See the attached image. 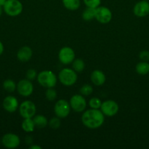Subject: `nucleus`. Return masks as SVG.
<instances>
[{
	"label": "nucleus",
	"mask_w": 149,
	"mask_h": 149,
	"mask_svg": "<svg viewBox=\"0 0 149 149\" xmlns=\"http://www.w3.org/2000/svg\"><path fill=\"white\" fill-rule=\"evenodd\" d=\"M38 83L46 88H52L56 85L57 77L53 71L45 70L38 74L37 77Z\"/></svg>",
	"instance_id": "obj_2"
},
{
	"label": "nucleus",
	"mask_w": 149,
	"mask_h": 149,
	"mask_svg": "<svg viewBox=\"0 0 149 149\" xmlns=\"http://www.w3.org/2000/svg\"><path fill=\"white\" fill-rule=\"evenodd\" d=\"M16 87H17V84L13 80L10 79H7L3 82V88L7 93H13L16 90Z\"/></svg>",
	"instance_id": "obj_22"
},
{
	"label": "nucleus",
	"mask_w": 149,
	"mask_h": 149,
	"mask_svg": "<svg viewBox=\"0 0 149 149\" xmlns=\"http://www.w3.org/2000/svg\"><path fill=\"white\" fill-rule=\"evenodd\" d=\"M2 13H3V7H1V6H0V17H1V15H2Z\"/></svg>",
	"instance_id": "obj_35"
},
{
	"label": "nucleus",
	"mask_w": 149,
	"mask_h": 149,
	"mask_svg": "<svg viewBox=\"0 0 149 149\" xmlns=\"http://www.w3.org/2000/svg\"><path fill=\"white\" fill-rule=\"evenodd\" d=\"M21 127L26 132H32L35 129V125L32 118H26L22 122Z\"/></svg>",
	"instance_id": "obj_20"
},
{
	"label": "nucleus",
	"mask_w": 149,
	"mask_h": 149,
	"mask_svg": "<svg viewBox=\"0 0 149 149\" xmlns=\"http://www.w3.org/2000/svg\"><path fill=\"white\" fill-rule=\"evenodd\" d=\"M48 125L51 127V128L54 130H56L58 128L60 127L61 126V120H60V118L56 116V117H53L52 119H50V121L48 122Z\"/></svg>",
	"instance_id": "obj_27"
},
{
	"label": "nucleus",
	"mask_w": 149,
	"mask_h": 149,
	"mask_svg": "<svg viewBox=\"0 0 149 149\" xmlns=\"http://www.w3.org/2000/svg\"><path fill=\"white\" fill-rule=\"evenodd\" d=\"M72 69L77 73H81L85 68V63L82 59H74L73 61Z\"/></svg>",
	"instance_id": "obj_23"
},
{
	"label": "nucleus",
	"mask_w": 149,
	"mask_h": 149,
	"mask_svg": "<svg viewBox=\"0 0 149 149\" xmlns=\"http://www.w3.org/2000/svg\"><path fill=\"white\" fill-rule=\"evenodd\" d=\"M1 142L7 148H15L20 145V140L17 135L14 133H7L1 138Z\"/></svg>",
	"instance_id": "obj_12"
},
{
	"label": "nucleus",
	"mask_w": 149,
	"mask_h": 149,
	"mask_svg": "<svg viewBox=\"0 0 149 149\" xmlns=\"http://www.w3.org/2000/svg\"><path fill=\"white\" fill-rule=\"evenodd\" d=\"M33 121H34V123L35 125V127L39 128V129L45 128L48 124L47 118L45 117V116L41 114H38L34 116Z\"/></svg>",
	"instance_id": "obj_17"
},
{
	"label": "nucleus",
	"mask_w": 149,
	"mask_h": 149,
	"mask_svg": "<svg viewBox=\"0 0 149 149\" xmlns=\"http://www.w3.org/2000/svg\"><path fill=\"white\" fill-rule=\"evenodd\" d=\"M81 120L84 126L89 129H97L103 125L105 122V115L101 110L91 109L86 110L83 113Z\"/></svg>",
	"instance_id": "obj_1"
},
{
	"label": "nucleus",
	"mask_w": 149,
	"mask_h": 149,
	"mask_svg": "<svg viewBox=\"0 0 149 149\" xmlns=\"http://www.w3.org/2000/svg\"><path fill=\"white\" fill-rule=\"evenodd\" d=\"M32 49L28 46H23L18 49L17 52V58L20 62H28L32 57Z\"/></svg>",
	"instance_id": "obj_15"
},
{
	"label": "nucleus",
	"mask_w": 149,
	"mask_h": 149,
	"mask_svg": "<svg viewBox=\"0 0 149 149\" xmlns=\"http://www.w3.org/2000/svg\"><path fill=\"white\" fill-rule=\"evenodd\" d=\"M63 5L71 11L77 10L80 6V0H62Z\"/></svg>",
	"instance_id": "obj_18"
},
{
	"label": "nucleus",
	"mask_w": 149,
	"mask_h": 149,
	"mask_svg": "<svg viewBox=\"0 0 149 149\" xmlns=\"http://www.w3.org/2000/svg\"><path fill=\"white\" fill-rule=\"evenodd\" d=\"M36 111V106L31 100H25L19 106V113L23 119L33 118Z\"/></svg>",
	"instance_id": "obj_5"
},
{
	"label": "nucleus",
	"mask_w": 149,
	"mask_h": 149,
	"mask_svg": "<svg viewBox=\"0 0 149 149\" xmlns=\"http://www.w3.org/2000/svg\"><path fill=\"white\" fill-rule=\"evenodd\" d=\"M86 7L91 8H97L101 4V0H83Z\"/></svg>",
	"instance_id": "obj_28"
},
{
	"label": "nucleus",
	"mask_w": 149,
	"mask_h": 149,
	"mask_svg": "<svg viewBox=\"0 0 149 149\" xmlns=\"http://www.w3.org/2000/svg\"><path fill=\"white\" fill-rule=\"evenodd\" d=\"M37 75L38 74L37 73V71L34 69L31 68V69H29L26 71V77L27 79L30 80V81H33V80H34L37 77Z\"/></svg>",
	"instance_id": "obj_29"
},
{
	"label": "nucleus",
	"mask_w": 149,
	"mask_h": 149,
	"mask_svg": "<svg viewBox=\"0 0 149 149\" xmlns=\"http://www.w3.org/2000/svg\"><path fill=\"white\" fill-rule=\"evenodd\" d=\"M4 45H3L2 42L0 41V55H2V53L4 52Z\"/></svg>",
	"instance_id": "obj_32"
},
{
	"label": "nucleus",
	"mask_w": 149,
	"mask_h": 149,
	"mask_svg": "<svg viewBox=\"0 0 149 149\" xmlns=\"http://www.w3.org/2000/svg\"><path fill=\"white\" fill-rule=\"evenodd\" d=\"M29 148H30V149H41V148H42V147H41L40 146L32 145V146H31L30 147H29Z\"/></svg>",
	"instance_id": "obj_33"
},
{
	"label": "nucleus",
	"mask_w": 149,
	"mask_h": 149,
	"mask_svg": "<svg viewBox=\"0 0 149 149\" xmlns=\"http://www.w3.org/2000/svg\"><path fill=\"white\" fill-rule=\"evenodd\" d=\"M102 102L101 101V100L98 97H92L90 99L89 102V106L91 107V109H100L101 106H102Z\"/></svg>",
	"instance_id": "obj_24"
},
{
	"label": "nucleus",
	"mask_w": 149,
	"mask_h": 149,
	"mask_svg": "<svg viewBox=\"0 0 149 149\" xmlns=\"http://www.w3.org/2000/svg\"><path fill=\"white\" fill-rule=\"evenodd\" d=\"M91 81L94 85L102 86L106 81V77L103 71L94 70L91 74Z\"/></svg>",
	"instance_id": "obj_16"
},
{
	"label": "nucleus",
	"mask_w": 149,
	"mask_h": 149,
	"mask_svg": "<svg viewBox=\"0 0 149 149\" xmlns=\"http://www.w3.org/2000/svg\"><path fill=\"white\" fill-rule=\"evenodd\" d=\"M139 58H140L141 61H145L148 62L149 61V51L143 50L139 54Z\"/></svg>",
	"instance_id": "obj_30"
},
{
	"label": "nucleus",
	"mask_w": 149,
	"mask_h": 149,
	"mask_svg": "<svg viewBox=\"0 0 149 149\" xmlns=\"http://www.w3.org/2000/svg\"><path fill=\"white\" fill-rule=\"evenodd\" d=\"M133 13L137 17H144L149 14L148 1L142 0L135 4L133 8Z\"/></svg>",
	"instance_id": "obj_13"
},
{
	"label": "nucleus",
	"mask_w": 149,
	"mask_h": 149,
	"mask_svg": "<svg viewBox=\"0 0 149 149\" xmlns=\"http://www.w3.org/2000/svg\"><path fill=\"white\" fill-rule=\"evenodd\" d=\"M2 106L6 111L9 113H13L18 109V100L14 96L8 95L3 100Z\"/></svg>",
	"instance_id": "obj_14"
},
{
	"label": "nucleus",
	"mask_w": 149,
	"mask_h": 149,
	"mask_svg": "<svg viewBox=\"0 0 149 149\" xmlns=\"http://www.w3.org/2000/svg\"><path fill=\"white\" fill-rule=\"evenodd\" d=\"M56 96L57 93L54 90L53 87H52V88H48L46 91H45V97L49 101H53V100H55L56 98Z\"/></svg>",
	"instance_id": "obj_26"
},
{
	"label": "nucleus",
	"mask_w": 149,
	"mask_h": 149,
	"mask_svg": "<svg viewBox=\"0 0 149 149\" xmlns=\"http://www.w3.org/2000/svg\"><path fill=\"white\" fill-rule=\"evenodd\" d=\"M75 58L74 51L70 47H64L58 52V59L61 63L68 65L72 63Z\"/></svg>",
	"instance_id": "obj_10"
},
{
	"label": "nucleus",
	"mask_w": 149,
	"mask_h": 149,
	"mask_svg": "<svg viewBox=\"0 0 149 149\" xmlns=\"http://www.w3.org/2000/svg\"><path fill=\"white\" fill-rule=\"evenodd\" d=\"M145 1H148V0H145Z\"/></svg>",
	"instance_id": "obj_37"
},
{
	"label": "nucleus",
	"mask_w": 149,
	"mask_h": 149,
	"mask_svg": "<svg viewBox=\"0 0 149 149\" xmlns=\"http://www.w3.org/2000/svg\"><path fill=\"white\" fill-rule=\"evenodd\" d=\"M112 17V12L108 7H98L97 8H96L95 18L99 23H102V24H107V23H110Z\"/></svg>",
	"instance_id": "obj_11"
},
{
	"label": "nucleus",
	"mask_w": 149,
	"mask_h": 149,
	"mask_svg": "<svg viewBox=\"0 0 149 149\" xmlns=\"http://www.w3.org/2000/svg\"><path fill=\"white\" fill-rule=\"evenodd\" d=\"M96 16V8H91V7H86L83 12L82 17L86 21H90L95 18Z\"/></svg>",
	"instance_id": "obj_21"
},
{
	"label": "nucleus",
	"mask_w": 149,
	"mask_h": 149,
	"mask_svg": "<svg viewBox=\"0 0 149 149\" xmlns=\"http://www.w3.org/2000/svg\"><path fill=\"white\" fill-rule=\"evenodd\" d=\"M1 139H0V144H1Z\"/></svg>",
	"instance_id": "obj_36"
},
{
	"label": "nucleus",
	"mask_w": 149,
	"mask_h": 149,
	"mask_svg": "<svg viewBox=\"0 0 149 149\" xmlns=\"http://www.w3.org/2000/svg\"><path fill=\"white\" fill-rule=\"evenodd\" d=\"M58 79L63 85L67 87L72 86L77 80V72L72 68H63L58 74Z\"/></svg>",
	"instance_id": "obj_3"
},
{
	"label": "nucleus",
	"mask_w": 149,
	"mask_h": 149,
	"mask_svg": "<svg viewBox=\"0 0 149 149\" xmlns=\"http://www.w3.org/2000/svg\"><path fill=\"white\" fill-rule=\"evenodd\" d=\"M6 1H7V0H0V6H1V7H3L4 4H5Z\"/></svg>",
	"instance_id": "obj_34"
},
{
	"label": "nucleus",
	"mask_w": 149,
	"mask_h": 149,
	"mask_svg": "<svg viewBox=\"0 0 149 149\" xmlns=\"http://www.w3.org/2000/svg\"><path fill=\"white\" fill-rule=\"evenodd\" d=\"M25 141H26V144H32V141H33V140H32V137L31 136H27V137H26V140H25Z\"/></svg>",
	"instance_id": "obj_31"
},
{
	"label": "nucleus",
	"mask_w": 149,
	"mask_h": 149,
	"mask_svg": "<svg viewBox=\"0 0 149 149\" xmlns=\"http://www.w3.org/2000/svg\"><path fill=\"white\" fill-rule=\"evenodd\" d=\"M3 10L7 15L15 17L23 11V4L19 0H7L3 6Z\"/></svg>",
	"instance_id": "obj_4"
},
{
	"label": "nucleus",
	"mask_w": 149,
	"mask_h": 149,
	"mask_svg": "<svg viewBox=\"0 0 149 149\" xmlns=\"http://www.w3.org/2000/svg\"><path fill=\"white\" fill-rule=\"evenodd\" d=\"M70 111H71V107L70 103L64 99L58 100L54 106V113L60 119L68 116Z\"/></svg>",
	"instance_id": "obj_6"
},
{
	"label": "nucleus",
	"mask_w": 149,
	"mask_h": 149,
	"mask_svg": "<svg viewBox=\"0 0 149 149\" xmlns=\"http://www.w3.org/2000/svg\"><path fill=\"white\" fill-rule=\"evenodd\" d=\"M70 105L71 109L74 111L75 112L80 113V112L83 111L85 109H86L87 106V103H86V100L83 95H74L72 96L70 100Z\"/></svg>",
	"instance_id": "obj_7"
},
{
	"label": "nucleus",
	"mask_w": 149,
	"mask_h": 149,
	"mask_svg": "<svg viewBox=\"0 0 149 149\" xmlns=\"http://www.w3.org/2000/svg\"><path fill=\"white\" fill-rule=\"evenodd\" d=\"M135 69L139 75H146L149 73V63L145 61H141L136 65Z\"/></svg>",
	"instance_id": "obj_19"
},
{
	"label": "nucleus",
	"mask_w": 149,
	"mask_h": 149,
	"mask_svg": "<svg viewBox=\"0 0 149 149\" xmlns=\"http://www.w3.org/2000/svg\"><path fill=\"white\" fill-rule=\"evenodd\" d=\"M18 93L23 97H29L32 94L34 91V86L32 81L25 79L18 81L16 87Z\"/></svg>",
	"instance_id": "obj_9"
},
{
	"label": "nucleus",
	"mask_w": 149,
	"mask_h": 149,
	"mask_svg": "<svg viewBox=\"0 0 149 149\" xmlns=\"http://www.w3.org/2000/svg\"><path fill=\"white\" fill-rule=\"evenodd\" d=\"M93 93V87L90 84H84L80 89V95L83 96H89Z\"/></svg>",
	"instance_id": "obj_25"
},
{
	"label": "nucleus",
	"mask_w": 149,
	"mask_h": 149,
	"mask_svg": "<svg viewBox=\"0 0 149 149\" xmlns=\"http://www.w3.org/2000/svg\"><path fill=\"white\" fill-rule=\"evenodd\" d=\"M101 111L103 113L105 116H113L118 112L119 106L118 103L112 100H108L102 102V106L100 107Z\"/></svg>",
	"instance_id": "obj_8"
}]
</instances>
